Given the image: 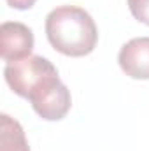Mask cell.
Here are the masks:
<instances>
[{"mask_svg":"<svg viewBox=\"0 0 149 151\" xmlns=\"http://www.w3.org/2000/svg\"><path fill=\"white\" fill-rule=\"evenodd\" d=\"M46 35L49 44L65 56H86L98 40V30L90 16L81 7L60 5L46 18Z\"/></svg>","mask_w":149,"mask_h":151,"instance_id":"6da1fadb","label":"cell"},{"mask_svg":"<svg viewBox=\"0 0 149 151\" xmlns=\"http://www.w3.org/2000/svg\"><path fill=\"white\" fill-rule=\"evenodd\" d=\"M4 77L16 95L30 100L40 88L58 77V70L47 58L30 55L23 60L7 63L4 69Z\"/></svg>","mask_w":149,"mask_h":151,"instance_id":"7a4b0ae2","label":"cell"},{"mask_svg":"<svg viewBox=\"0 0 149 151\" xmlns=\"http://www.w3.org/2000/svg\"><path fill=\"white\" fill-rule=\"evenodd\" d=\"M30 104L42 119L58 121L70 111L72 99H70L69 88L62 83L60 77H56L39 90L30 99Z\"/></svg>","mask_w":149,"mask_h":151,"instance_id":"3957f363","label":"cell"},{"mask_svg":"<svg viewBox=\"0 0 149 151\" xmlns=\"http://www.w3.org/2000/svg\"><path fill=\"white\" fill-rule=\"evenodd\" d=\"M34 49L32 30L18 21H5L0 27V53L2 58L11 63L30 56Z\"/></svg>","mask_w":149,"mask_h":151,"instance_id":"277c9868","label":"cell"},{"mask_svg":"<svg viewBox=\"0 0 149 151\" xmlns=\"http://www.w3.org/2000/svg\"><path fill=\"white\" fill-rule=\"evenodd\" d=\"M119 67L132 79H149V37L128 40L117 55Z\"/></svg>","mask_w":149,"mask_h":151,"instance_id":"5b68a950","label":"cell"},{"mask_svg":"<svg viewBox=\"0 0 149 151\" xmlns=\"http://www.w3.org/2000/svg\"><path fill=\"white\" fill-rule=\"evenodd\" d=\"M0 151H30L23 127L9 114L0 116Z\"/></svg>","mask_w":149,"mask_h":151,"instance_id":"8992f818","label":"cell"},{"mask_svg":"<svg viewBox=\"0 0 149 151\" xmlns=\"http://www.w3.org/2000/svg\"><path fill=\"white\" fill-rule=\"evenodd\" d=\"M128 7L137 21L149 27V0H128Z\"/></svg>","mask_w":149,"mask_h":151,"instance_id":"52a82bcc","label":"cell"},{"mask_svg":"<svg viewBox=\"0 0 149 151\" xmlns=\"http://www.w3.org/2000/svg\"><path fill=\"white\" fill-rule=\"evenodd\" d=\"M37 0H7V4L12 7V9H19V11H27L30 9Z\"/></svg>","mask_w":149,"mask_h":151,"instance_id":"ba28073f","label":"cell"}]
</instances>
